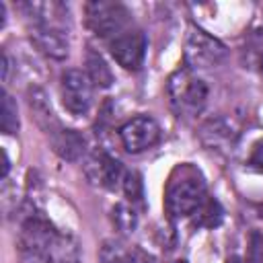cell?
Returning <instances> with one entry per match:
<instances>
[{"label":"cell","mask_w":263,"mask_h":263,"mask_svg":"<svg viewBox=\"0 0 263 263\" xmlns=\"http://www.w3.org/2000/svg\"><path fill=\"white\" fill-rule=\"evenodd\" d=\"M175 263H185V261H175Z\"/></svg>","instance_id":"484cf974"},{"label":"cell","mask_w":263,"mask_h":263,"mask_svg":"<svg viewBox=\"0 0 263 263\" xmlns=\"http://www.w3.org/2000/svg\"><path fill=\"white\" fill-rule=\"evenodd\" d=\"M86 76L90 78L92 84L103 86V88L113 82V74H111L107 62L95 49H88L86 51Z\"/></svg>","instance_id":"5bb4252c"},{"label":"cell","mask_w":263,"mask_h":263,"mask_svg":"<svg viewBox=\"0 0 263 263\" xmlns=\"http://www.w3.org/2000/svg\"><path fill=\"white\" fill-rule=\"evenodd\" d=\"M199 138H201L203 146H208L210 150H230L236 140V129H234L232 121H228L224 117H214L201 125Z\"/></svg>","instance_id":"8fae6325"},{"label":"cell","mask_w":263,"mask_h":263,"mask_svg":"<svg viewBox=\"0 0 263 263\" xmlns=\"http://www.w3.org/2000/svg\"><path fill=\"white\" fill-rule=\"evenodd\" d=\"M222 208L214 197H205V201L195 210L193 226L197 228H216L222 222Z\"/></svg>","instance_id":"9a60e30c"},{"label":"cell","mask_w":263,"mask_h":263,"mask_svg":"<svg viewBox=\"0 0 263 263\" xmlns=\"http://www.w3.org/2000/svg\"><path fill=\"white\" fill-rule=\"evenodd\" d=\"M129 10L119 2L95 0L86 4V25L88 29L103 39H115L123 31H127Z\"/></svg>","instance_id":"277c9868"},{"label":"cell","mask_w":263,"mask_h":263,"mask_svg":"<svg viewBox=\"0 0 263 263\" xmlns=\"http://www.w3.org/2000/svg\"><path fill=\"white\" fill-rule=\"evenodd\" d=\"M8 78V55H6V51L2 53V80H6Z\"/></svg>","instance_id":"603a6c76"},{"label":"cell","mask_w":263,"mask_h":263,"mask_svg":"<svg viewBox=\"0 0 263 263\" xmlns=\"http://www.w3.org/2000/svg\"><path fill=\"white\" fill-rule=\"evenodd\" d=\"M51 263H68V261H51Z\"/></svg>","instance_id":"d4e9b609"},{"label":"cell","mask_w":263,"mask_h":263,"mask_svg":"<svg viewBox=\"0 0 263 263\" xmlns=\"http://www.w3.org/2000/svg\"><path fill=\"white\" fill-rule=\"evenodd\" d=\"M92 82L82 70H66L60 78V95L64 107L72 115H84L88 113L92 105Z\"/></svg>","instance_id":"8992f818"},{"label":"cell","mask_w":263,"mask_h":263,"mask_svg":"<svg viewBox=\"0 0 263 263\" xmlns=\"http://www.w3.org/2000/svg\"><path fill=\"white\" fill-rule=\"evenodd\" d=\"M113 222L119 230L123 232H129L136 228V222H138V216L134 212V208H129L127 203H117L113 208Z\"/></svg>","instance_id":"ac0fdd59"},{"label":"cell","mask_w":263,"mask_h":263,"mask_svg":"<svg viewBox=\"0 0 263 263\" xmlns=\"http://www.w3.org/2000/svg\"><path fill=\"white\" fill-rule=\"evenodd\" d=\"M31 41L39 47V51H43L53 60H64L68 55L66 35L62 33V29L51 27L47 23H41V21L35 23V27L31 29Z\"/></svg>","instance_id":"30bf717a"},{"label":"cell","mask_w":263,"mask_h":263,"mask_svg":"<svg viewBox=\"0 0 263 263\" xmlns=\"http://www.w3.org/2000/svg\"><path fill=\"white\" fill-rule=\"evenodd\" d=\"M226 58V47L216 37L197 27H189L185 39V64L189 70H205L218 66Z\"/></svg>","instance_id":"5b68a950"},{"label":"cell","mask_w":263,"mask_h":263,"mask_svg":"<svg viewBox=\"0 0 263 263\" xmlns=\"http://www.w3.org/2000/svg\"><path fill=\"white\" fill-rule=\"evenodd\" d=\"M53 150L64 158V160H78L80 154L84 152V138L74 132V129H58L51 134Z\"/></svg>","instance_id":"7c38bea8"},{"label":"cell","mask_w":263,"mask_h":263,"mask_svg":"<svg viewBox=\"0 0 263 263\" xmlns=\"http://www.w3.org/2000/svg\"><path fill=\"white\" fill-rule=\"evenodd\" d=\"M228 263H245V261H242L240 257H230V259H228Z\"/></svg>","instance_id":"cb8c5ba5"},{"label":"cell","mask_w":263,"mask_h":263,"mask_svg":"<svg viewBox=\"0 0 263 263\" xmlns=\"http://www.w3.org/2000/svg\"><path fill=\"white\" fill-rule=\"evenodd\" d=\"M21 253L31 263H51L53 261V249L58 247V232L53 226L41 218L31 216L25 220L21 228Z\"/></svg>","instance_id":"3957f363"},{"label":"cell","mask_w":263,"mask_h":263,"mask_svg":"<svg viewBox=\"0 0 263 263\" xmlns=\"http://www.w3.org/2000/svg\"><path fill=\"white\" fill-rule=\"evenodd\" d=\"M249 263H263V234H261V232H255V234L251 236Z\"/></svg>","instance_id":"ffe728a7"},{"label":"cell","mask_w":263,"mask_h":263,"mask_svg":"<svg viewBox=\"0 0 263 263\" xmlns=\"http://www.w3.org/2000/svg\"><path fill=\"white\" fill-rule=\"evenodd\" d=\"M249 166L255 168L257 173H263V140H259L253 146V152L249 156Z\"/></svg>","instance_id":"44dd1931"},{"label":"cell","mask_w":263,"mask_h":263,"mask_svg":"<svg viewBox=\"0 0 263 263\" xmlns=\"http://www.w3.org/2000/svg\"><path fill=\"white\" fill-rule=\"evenodd\" d=\"M205 181L191 162L177 164L164 187V210L168 218H185L205 201Z\"/></svg>","instance_id":"6da1fadb"},{"label":"cell","mask_w":263,"mask_h":263,"mask_svg":"<svg viewBox=\"0 0 263 263\" xmlns=\"http://www.w3.org/2000/svg\"><path fill=\"white\" fill-rule=\"evenodd\" d=\"M113 60L125 70H138L146 55V37L138 29H127L109 41Z\"/></svg>","instance_id":"ba28073f"},{"label":"cell","mask_w":263,"mask_h":263,"mask_svg":"<svg viewBox=\"0 0 263 263\" xmlns=\"http://www.w3.org/2000/svg\"><path fill=\"white\" fill-rule=\"evenodd\" d=\"M121 144L127 152L138 154L152 148L160 138V127L150 115H136L119 127Z\"/></svg>","instance_id":"52a82bcc"},{"label":"cell","mask_w":263,"mask_h":263,"mask_svg":"<svg viewBox=\"0 0 263 263\" xmlns=\"http://www.w3.org/2000/svg\"><path fill=\"white\" fill-rule=\"evenodd\" d=\"M166 92L171 99L173 109L177 111V115L181 117H195L197 113H201V109L205 107L208 101V86L205 82L193 74V70L179 68L171 74L168 82H166Z\"/></svg>","instance_id":"7a4b0ae2"},{"label":"cell","mask_w":263,"mask_h":263,"mask_svg":"<svg viewBox=\"0 0 263 263\" xmlns=\"http://www.w3.org/2000/svg\"><path fill=\"white\" fill-rule=\"evenodd\" d=\"M103 263H152L150 255L138 247L107 242L103 247Z\"/></svg>","instance_id":"4fadbf2b"},{"label":"cell","mask_w":263,"mask_h":263,"mask_svg":"<svg viewBox=\"0 0 263 263\" xmlns=\"http://www.w3.org/2000/svg\"><path fill=\"white\" fill-rule=\"evenodd\" d=\"M8 168H10V160H8V154H6V150H2V179H6V175H8Z\"/></svg>","instance_id":"7402d4cb"},{"label":"cell","mask_w":263,"mask_h":263,"mask_svg":"<svg viewBox=\"0 0 263 263\" xmlns=\"http://www.w3.org/2000/svg\"><path fill=\"white\" fill-rule=\"evenodd\" d=\"M84 171H86V177L90 179V183L105 187V189L119 187V183H123V177H125L123 164L107 152H95L86 160Z\"/></svg>","instance_id":"9c48e42d"},{"label":"cell","mask_w":263,"mask_h":263,"mask_svg":"<svg viewBox=\"0 0 263 263\" xmlns=\"http://www.w3.org/2000/svg\"><path fill=\"white\" fill-rule=\"evenodd\" d=\"M123 193L125 197L134 203V201H142V179L136 171H125V177H123Z\"/></svg>","instance_id":"d6986e66"},{"label":"cell","mask_w":263,"mask_h":263,"mask_svg":"<svg viewBox=\"0 0 263 263\" xmlns=\"http://www.w3.org/2000/svg\"><path fill=\"white\" fill-rule=\"evenodd\" d=\"M242 62L249 68H257V70L263 68V31H255L249 37V41L242 49Z\"/></svg>","instance_id":"2e32d148"},{"label":"cell","mask_w":263,"mask_h":263,"mask_svg":"<svg viewBox=\"0 0 263 263\" xmlns=\"http://www.w3.org/2000/svg\"><path fill=\"white\" fill-rule=\"evenodd\" d=\"M18 129V113H16V103L12 101L10 95H2V132L4 134H14Z\"/></svg>","instance_id":"e0dca14e"}]
</instances>
